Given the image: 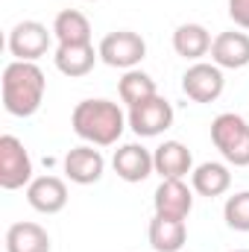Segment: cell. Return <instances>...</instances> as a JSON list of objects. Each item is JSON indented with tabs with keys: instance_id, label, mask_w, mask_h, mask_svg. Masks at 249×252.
Segmentation results:
<instances>
[{
	"instance_id": "obj_25",
	"label": "cell",
	"mask_w": 249,
	"mask_h": 252,
	"mask_svg": "<svg viewBox=\"0 0 249 252\" xmlns=\"http://www.w3.org/2000/svg\"><path fill=\"white\" fill-rule=\"evenodd\" d=\"M88 3H97V0H88Z\"/></svg>"
},
{
	"instance_id": "obj_4",
	"label": "cell",
	"mask_w": 249,
	"mask_h": 252,
	"mask_svg": "<svg viewBox=\"0 0 249 252\" xmlns=\"http://www.w3.org/2000/svg\"><path fill=\"white\" fill-rule=\"evenodd\" d=\"M97 50H100V62L103 64L118 67V70H132V67H138L144 62L147 41L132 30H115L100 41Z\"/></svg>"
},
{
	"instance_id": "obj_13",
	"label": "cell",
	"mask_w": 249,
	"mask_h": 252,
	"mask_svg": "<svg viewBox=\"0 0 249 252\" xmlns=\"http://www.w3.org/2000/svg\"><path fill=\"white\" fill-rule=\"evenodd\" d=\"M211 62L223 70H241L249 64V35L229 30L211 41Z\"/></svg>"
},
{
	"instance_id": "obj_9",
	"label": "cell",
	"mask_w": 249,
	"mask_h": 252,
	"mask_svg": "<svg viewBox=\"0 0 249 252\" xmlns=\"http://www.w3.org/2000/svg\"><path fill=\"white\" fill-rule=\"evenodd\" d=\"M106 173V158L94 144H79L64 156V176L76 185H94Z\"/></svg>"
},
{
	"instance_id": "obj_19",
	"label": "cell",
	"mask_w": 249,
	"mask_h": 252,
	"mask_svg": "<svg viewBox=\"0 0 249 252\" xmlns=\"http://www.w3.org/2000/svg\"><path fill=\"white\" fill-rule=\"evenodd\" d=\"M6 252H50V235L38 223H12L6 229Z\"/></svg>"
},
{
	"instance_id": "obj_12",
	"label": "cell",
	"mask_w": 249,
	"mask_h": 252,
	"mask_svg": "<svg viewBox=\"0 0 249 252\" xmlns=\"http://www.w3.org/2000/svg\"><path fill=\"white\" fill-rule=\"evenodd\" d=\"M67 185L59 176H35L27 185V202L38 214H59L67 205Z\"/></svg>"
},
{
	"instance_id": "obj_18",
	"label": "cell",
	"mask_w": 249,
	"mask_h": 252,
	"mask_svg": "<svg viewBox=\"0 0 249 252\" xmlns=\"http://www.w3.org/2000/svg\"><path fill=\"white\" fill-rule=\"evenodd\" d=\"M211 32L202 27V24H179L176 32H173V50L176 56L190 59V62H199L205 53H211Z\"/></svg>"
},
{
	"instance_id": "obj_20",
	"label": "cell",
	"mask_w": 249,
	"mask_h": 252,
	"mask_svg": "<svg viewBox=\"0 0 249 252\" xmlns=\"http://www.w3.org/2000/svg\"><path fill=\"white\" fill-rule=\"evenodd\" d=\"M50 30H53L56 44H91V24L76 9H62L53 18Z\"/></svg>"
},
{
	"instance_id": "obj_8",
	"label": "cell",
	"mask_w": 249,
	"mask_h": 252,
	"mask_svg": "<svg viewBox=\"0 0 249 252\" xmlns=\"http://www.w3.org/2000/svg\"><path fill=\"white\" fill-rule=\"evenodd\" d=\"M223 88H226L223 67H217L214 62H193L182 76V91L193 103H214L223 94Z\"/></svg>"
},
{
	"instance_id": "obj_16",
	"label": "cell",
	"mask_w": 249,
	"mask_h": 252,
	"mask_svg": "<svg viewBox=\"0 0 249 252\" xmlns=\"http://www.w3.org/2000/svg\"><path fill=\"white\" fill-rule=\"evenodd\" d=\"M147 238H150V247L156 252H179L187 241V226H185V220L156 214L150 220Z\"/></svg>"
},
{
	"instance_id": "obj_14",
	"label": "cell",
	"mask_w": 249,
	"mask_h": 252,
	"mask_svg": "<svg viewBox=\"0 0 249 252\" xmlns=\"http://www.w3.org/2000/svg\"><path fill=\"white\" fill-rule=\"evenodd\" d=\"M153 164L161 179H185L193 173V156L182 141H164L153 150Z\"/></svg>"
},
{
	"instance_id": "obj_11",
	"label": "cell",
	"mask_w": 249,
	"mask_h": 252,
	"mask_svg": "<svg viewBox=\"0 0 249 252\" xmlns=\"http://www.w3.org/2000/svg\"><path fill=\"white\" fill-rule=\"evenodd\" d=\"M112 167L115 173L124 179V182H144L150 173H156V164H153V153L144 147V144H124L115 150L112 156Z\"/></svg>"
},
{
	"instance_id": "obj_22",
	"label": "cell",
	"mask_w": 249,
	"mask_h": 252,
	"mask_svg": "<svg viewBox=\"0 0 249 252\" xmlns=\"http://www.w3.org/2000/svg\"><path fill=\"white\" fill-rule=\"evenodd\" d=\"M223 217H226V226L229 229L249 232V190H241V193H235V196L226 199Z\"/></svg>"
},
{
	"instance_id": "obj_1",
	"label": "cell",
	"mask_w": 249,
	"mask_h": 252,
	"mask_svg": "<svg viewBox=\"0 0 249 252\" xmlns=\"http://www.w3.org/2000/svg\"><path fill=\"white\" fill-rule=\"evenodd\" d=\"M0 91H3V109L12 118H32L44 103V91H47L44 70L35 62L15 59L3 67Z\"/></svg>"
},
{
	"instance_id": "obj_17",
	"label": "cell",
	"mask_w": 249,
	"mask_h": 252,
	"mask_svg": "<svg viewBox=\"0 0 249 252\" xmlns=\"http://www.w3.org/2000/svg\"><path fill=\"white\" fill-rule=\"evenodd\" d=\"M190 188L196 190L199 196H223L226 190L232 188V173H229V164L223 161H202L199 167H193L190 173Z\"/></svg>"
},
{
	"instance_id": "obj_5",
	"label": "cell",
	"mask_w": 249,
	"mask_h": 252,
	"mask_svg": "<svg viewBox=\"0 0 249 252\" xmlns=\"http://www.w3.org/2000/svg\"><path fill=\"white\" fill-rule=\"evenodd\" d=\"M32 182V158L15 135L0 138V188L18 190Z\"/></svg>"
},
{
	"instance_id": "obj_6",
	"label": "cell",
	"mask_w": 249,
	"mask_h": 252,
	"mask_svg": "<svg viewBox=\"0 0 249 252\" xmlns=\"http://www.w3.org/2000/svg\"><path fill=\"white\" fill-rule=\"evenodd\" d=\"M53 44V30H47L41 21H21L9 32V53L18 62H38L47 56Z\"/></svg>"
},
{
	"instance_id": "obj_2",
	"label": "cell",
	"mask_w": 249,
	"mask_h": 252,
	"mask_svg": "<svg viewBox=\"0 0 249 252\" xmlns=\"http://www.w3.org/2000/svg\"><path fill=\"white\" fill-rule=\"evenodd\" d=\"M126 115L121 112L118 103L112 100H82L76 103L73 115H70V126L73 132L94 147H112L121 141L126 129Z\"/></svg>"
},
{
	"instance_id": "obj_15",
	"label": "cell",
	"mask_w": 249,
	"mask_h": 252,
	"mask_svg": "<svg viewBox=\"0 0 249 252\" xmlns=\"http://www.w3.org/2000/svg\"><path fill=\"white\" fill-rule=\"evenodd\" d=\"M97 59H100V50H94V44H56V53H53L56 70L70 79L88 76Z\"/></svg>"
},
{
	"instance_id": "obj_21",
	"label": "cell",
	"mask_w": 249,
	"mask_h": 252,
	"mask_svg": "<svg viewBox=\"0 0 249 252\" xmlns=\"http://www.w3.org/2000/svg\"><path fill=\"white\" fill-rule=\"evenodd\" d=\"M118 94H121V100H124L126 106L132 109V106H138V103L156 97L158 88H156V79H153L150 73L132 67V70H124V76H121V82H118Z\"/></svg>"
},
{
	"instance_id": "obj_10",
	"label": "cell",
	"mask_w": 249,
	"mask_h": 252,
	"mask_svg": "<svg viewBox=\"0 0 249 252\" xmlns=\"http://www.w3.org/2000/svg\"><path fill=\"white\" fill-rule=\"evenodd\" d=\"M153 208L161 217L187 220L193 208V190L185 185V179H161V185L153 193Z\"/></svg>"
},
{
	"instance_id": "obj_7",
	"label": "cell",
	"mask_w": 249,
	"mask_h": 252,
	"mask_svg": "<svg viewBox=\"0 0 249 252\" xmlns=\"http://www.w3.org/2000/svg\"><path fill=\"white\" fill-rule=\"evenodd\" d=\"M129 129L138 135V138H158L161 132H167L173 126V106L164 100V97H150L138 106L129 109L126 115Z\"/></svg>"
},
{
	"instance_id": "obj_24",
	"label": "cell",
	"mask_w": 249,
	"mask_h": 252,
	"mask_svg": "<svg viewBox=\"0 0 249 252\" xmlns=\"http://www.w3.org/2000/svg\"><path fill=\"white\" fill-rule=\"evenodd\" d=\"M232 252H249V250H232Z\"/></svg>"
},
{
	"instance_id": "obj_3",
	"label": "cell",
	"mask_w": 249,
	"mask_h": 252,
	"mask_svg": "<svg viewBox=\"0 0 249 252\" xmlns=\"http://www.w3.org/2000/svg\"><path fill=\"white\" fill-rule=\"evenodd\" d=\"M211 144L220 150V156L235 164V167H249V124L235 115L223 112L211 121Z\"/></svg>"
},
{
	"instance_id": "obj_23",
	"label": "cell",
	"mask_w": 249,
	"mask_h": 252,
	"mask_svg": "<svg viewBox=\"0 0 249 252\" xmlns=\"http://www.w3.org/2000/svg\"><path fill=\"white\" fill-rule=\"evenodd\" d=\"M229 18L235 21V27L249 30V0H229Z\"/></svg>"
}]
</instances>
